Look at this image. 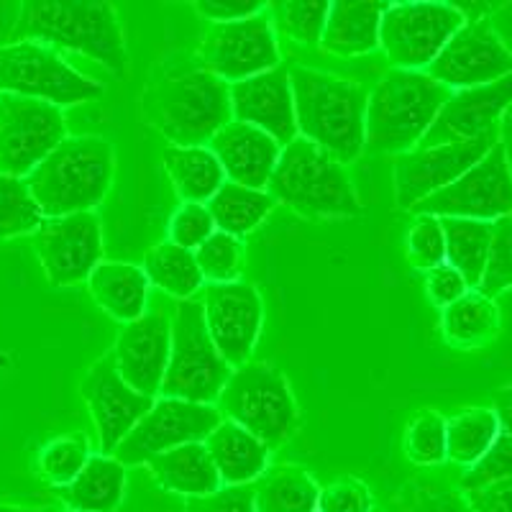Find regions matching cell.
<instances>
[{
  "instance_id": "1",
  "label": "cell",
  "mask_w": 512,
  "mask_h": 512,
  "mask_svg": "<svg viewBox=\"0 0 512 512\" xmlns=\"http://www.w3.org/2000/svg\"><path fill=\"white\" fill-rule=\"evenodd\" d=\"M297 136L331 154L338 164H351L364 152V118L369 93L359 82L341 80L326 72L292 67Z\"/></svg>"
},
{
  "instance_id": "2",
  "label": "cell",
  "mask_w": 512,
  "mask_h": 512,
  "mask_svg": "<svg viewBox=\"0 0 512 512\" xmlns=\"http://www.w3.org/2000/svg\"><path fill=\"white\" fill-rule=\"evenodd\" d=\"M13 41L67 49L95 59L113 75L126 72V44L111 3L29 0L18 11L11 31V44Z\"/></svg>"
},
{
  "instance_id": "3",
  "label": "cell",
  "mask_w": 512,
  "mask_h": 512,
  "mask_svg": "<svg viewBox=\"0 0 512 512\" xmlns=\"http://www.w3.org/2000/svg\"><path fill=\"white\" fill-rule=\"evenodd\" d=\"M116 172L111 144L100 136H70L26 177L44 218L93 213Z\"/></svg>"
},
{
  "instance_id": "4",
  "label": "cell",
  "mask_w": 512,
  "mask_h": 512,
  "mask_svg": "<svg viewBox=\"0 0 512 512\" xmlns=\"http://www.w3.org/2000/svg\"><path fill=\"white\" fill-rule=\"evenodd\" d=\"M451 90L428 72L390 70L369 93L364 118V149L377 154H408L418 149Z\"/></svg>"
},
{
  "instance_id": "5",
  "label": "cell",
  "mask_w": 512,
  "mask_h": 512,
  "mask_svg": "<svg viewBox=\"0 0 512 512\" xmlns=\"http://www.w3.org/2000/svg\"><path fill=\"white\" fill-rule=\"evenodd\" d=\"M146 118L172 146H203L233 121L228 82L208 70L172 72L144 95Z\"/></svg>"
},
{
  "instance_id": "6",
  "label": "cell",
  "mask_w": 512,
  "mask_h": 512,
  "mask_svg": "<svg viewBox=\"0 0 512 512\" xmlns=\"http://www.w3.org/2000/svg\"><path fill=\"white\" fill-rule=\"evenodd\" d=\"M269 195L305 218H354L361 200L344 164L308 139L297 136L282 146L280 162L269 177Z\"/></svg>"
},
{
  "instance_id": "7",
  "label": "cell",
  "mask_w": 512,
  "mask_h": 512,
  "mask_svg": "<svg viewBox=\"0 0 512 512\" xmlns=\"http://www.w3.org/2000/svg\"><path fill=\"white\" fill-rule=\"evenodd\" d=\"M231 367L221 359L205 326L203 300H182L172 318V349L164 372L162 395L172 400L210 405L218 400Z\"/></svg>"
},
{
  "instance_id": "8",
  "label": "cell",
  "mask_w": 512,
  "mask_h": 512,
  "mask_svg": "<svg viewBox=\"0 0 512 512\" xmlns=\"http://www.w3.org/2000/svg\"><path fill=\"white\" fill-rule=\"evenodd\" d=\"M223 420L256 436L264 446H280L295 433L297 405L285 374L267 364H244L231 372L218 395Z\"/></svg>"
},
{
  "instance_id": "9",
  "label": "cell",
  "mask_w": 512,
  "mask_h": 512,
  "mask_svg": "<svg viewBox=\"0 0 512 512\" xmlns=\"http://www.w3.org/2000/svg\"><path fill=\"white\" fill-rule=\"evenodd\" d=\"M0 95H18L64 108L100 98L103 85L77 72L54 49L34 41H13L0 44Z\"/></svg>"
},
{
  "instance_id": "10",
  "label": "cell",
  "mask_w": 512,
  "mask_h": 512,
  "mask_svg": "<svg viewBox=\"0 0 512 512\" xmlns=\"http://www.w3.org/2000/svg\"><path fill=\"white\" fill-rule=\"evenodd\" d=\"M464 24L466 16L459 6L397 3L384 11L379 47L392 62V70L425 72Z\"/></svg>"
},
{
  "instance_id": "11",
  "label": "cell",
  "mask_w": 512,
  "mask_h": 512,
  "mask_svg": "<svg viewBox=\"0 0 512 512\" xmlns=\"http://www.w3.org/2000/svg\"><path fill=\"white\" fill-rule=\"evenodd\" d=\"M410 213L436 218L497 221L512 213V167L505 141H497L484 159L431 198L420 200Z\"/></svg>"
},
{
  "instance_id": "12",
  "label": "cell",
  "mask_w": 512,
  "mask_h": 512,
  "mask_svg": "<svg viewBox=\"0 0 512 512\" xmlns=\"http://www.w3.org/2000/svg\"><path fill=\"white\" fill-rule=\"evenodd\" d=\"M62 108L0 95V175L26 177L67 139Z\"/></svg>"
},
{
  "instance_id": "13",
  "label": "cell",
  "mask_w": 512,
  "mask_h": 512,
  "mask_svg": "<svg viewBox=\"0 0 512 512\" xmlns=\"http://www.w3.org/2000/svg\"><path fill=\"white\" fill-rule=\"evenodd\" d=\"M221 420V410L213 405L164 397L154 402V408L136 423L134 431L118 443L113 459L123 466L146 464L154 456L185 443H203Z\"/></svg>"
},
{
  "instance_id": "14",
  "label": "cell",
  "mask_w": 512,
  "mask_h": 512,
  "mask_svg": "<svg viewBox=\"0 0 512 512\" xmlns=\"http://www.w3.org/2000/svg\"><path fill=\"white\" fill-rule=\"evenodd\" d=\"M203 70L223 82H241L262 72L280 67V47L267 13L231 21V24H210L200 44Z\"/></svg>"
},
{
  "instance_id": "15",
  "label": "cell",
  "mask_w": 512,
  "mask_h": 512,
  "mask_svg": "<svg viewBox=\"0 0 512 512\" xmlns=\"http://www.w3.org/2000/svg\"><path fill=\"white\" fill-rule=\"evenodd\" d=\"M500 126L472 141L441 146H418L413 152L400 154L395 162V200L402 210H413L420 200L431 198L459 180L474 167L489 149L500 141Z\"/></svg>"
},
{
  "instance_id": "16",
  "label": "cell",
  "mask_w": 512,
  "mask_h": 512,
  "mask_svg": "<svg viewBox=\"0 0 512 512\" xmlns=\"http://www.w3.org/2000/svg\"><path fill=\"white\" fill-rule=\"evenodd\" d=\"M425 72L451 93L479 88L512 75V52L489 21L466 18Z\"/></svg>"
},
{
  "instance_id": "17",
  "label": "cell",
  "mask_w": 512,
  "mask_h": 512,
  "mask_svg": "<svg viewBox=\"0 0 512 512\" xmlns=\"http://www.w3.org/2000/svg\"><path fill=\"white\" fill-rule=\"evenodd\" d=\"M34 251L52 287L85 282L103 259V228L95 213L44 218L34 231Z\"/></svg>"
},
{
  "instance_id": "18",
  "label": "cell",
  "mask_w": 512,
  "mask_h": 512,
  "mask_svg": "<svg viewBox=\"0 0 512 512\" xmlns=\"http://www.w3.org/2000/svg\"><path fill=\"white\" fill-rule=\"evenodd\" d=\"M203 313L221 359L231 369L244 367L262 331L264 305L259 292L244 282L208 285L203 292Z\"/></svg>"
},
{
  "instance_id": "19",
  "label": "cell",
  "mask_w": 512,
  "mask_h": 512,
  "mask_svg": "<svg viewBox=\"0 0 512 512\" xmlns=\"http://www.w3.org/2000/svg\"><path fill=\"white\" fill-rule=\"evenodd\" d=\"M80 392L82 400L88 402L90 418L98 428L103 456H113L118 443L134 431L136 423L157 402V397L141 395L123 382L111 354H105L88 369L80 382Z\"/></svg>"
},
{
  "instance_id": "20",
  "label": "cell",
  "mask_w": 512,
  "mask_h": 512,
  "mask_svg": "<svg viewBox=\"0 0 512 512\" xmlns=\"http://www.w3.org/2000/svg\"><path fill=\"white\" fill-rule=\"evenodd\" d=\"M169 349H172V320L157 310V313H144L134 323H126L121 336L116 338L111 356L118 374L131 390L157 397V392H162Z\"/></svg>"
},
{
  "instance_id": "21",
  "label": "cell",
  "mask_w": 512,
  "mask_h": 512,
  "mask_svg": "<svg viewBox=\"0 0 512 512\" xmlns=\"http://www.w3.org/2000/svg\"><path fill=\"white\" fill-rule=\"evenodd\" d=\"M512 105V75L479 88L454 90L438 111L420 146L472 141L500 126L502 113Z\"/></svg>"
},
{
  "instance_id": "22",
  "label": "cell",
  "mask_w": 512,
  "mask_h": 512,
  "mask_svg": "<svg viewBox=\"0 0 512 512\" xmlns=\"http://www.w3.org/2000/svg\"><path fill=\"white\" fill-rule=\"evenodd\" d=\"M228 93H231L233 121L259 128L280 146L297 139L295 100H292L287 70L277 67L249 80L233 82L228 85Z\"/></svg>"
},
{
  "instance_id": "23",
  "label": "cell",
  "mask_w": 512,
  "mask_h": 512,
  "mask_svg": "<svg viewBox=\"0 0 512 512\" xmlns=\"http://www.w3.org/2000/svg\"><path fill=\"white\" fill-rule=\"evenodd\" d=\"M210 152L216 154L228 182L264 190L280 162L282 146L249 123L231 121L210 139Z\"/></svg>"
},
{
  "instance_id": "24",
  "label": "cell",
  "mask_w": 512,
  "mask_h": 512,
  "mask_svg": "<svg viewBox=\"0 0 512 512\" xmlns=\"http://www.w3.org/2000/svg\"><path fill=\"white\" fill-rule=\"evenodd\" d=\"M387 3L338 0L328 8L320 47L336 57H361L379 47V26Z\"/></svg>"
},
{
  "instance_id": "25",
  "label": "cell",
  "mask_w": 512,
  "mask_h": 512,
  "mask_svg": "<svg viewBox=\"0 0 512 512\" xmlns=\"http://www.w3.org/2000/svg\"><path fill=\"white\" fill-rule=\"evenodd\" d=\"M203 446L216 466L221 487L254 484L267 472L269 446L231 420H221L216 431L205 438Z\"/></svg>"
},
{
  "instance_id": "26",
  "label": "cell",
  "mask_w": 512,
  "mask_h": 512,
  "mask_svg": "<svg viewBox=\"0 0 512 512\" xmlns=\"http://www.w3.org/2000/svg\"><path fill=\"white\" fill-rule=\"evenodd\" d=\"M90 295L111 318L134 323L146 313L149 280L144 269L128 262H100L88 277Z\"/></svg>"
},
{
  "instance_id": "27",
  "label": "cell",
  "mask_w": 512,
  "mask_h": 512,
  "mask_svg": "<svg viewBox=\"0 0 512 512\" xmlns=\"http://www.w3.org/2000/svg\"><path fill=\"white\" fill-rule=\"evenodd\" d=\"M126 492V466L113 456H90L80 474L57 497L72 512H113Z\"/></svg>"
},
{
  "instance_id": "28",
  "label": "cell",
  "mask_w": 512,
  "mask_h": 512,
  "mask_svg": "<svg viewBox=\"0 0 512 512\" xmlns=\"http://www.w3.org/2000/svg\"><path fill=\"white\" fill-rule=\"evenodd\" d=\"M159 487L185 497L213 495L221 489L216 466L203 443H185L146 461Z\"/></svg>"
},
{
  "instance_id": "29",
  "label": "cell",
  "mask_w": 512,
  "mask_h": 512,
  "mask_svg": "<svg viewBox=\"0 0 512 512\" xmlns=\"http://www.w3.org/2000/svg\"><path fill=\"white\" fill-rule=\"evenodd\" d=\"M164 169L185 203L205 205L226 182L216 154L205 146H167Z\"/></svg>"
},
{
  "instance_id": "30",
  "label": "cell",
  "mask_w": 512,
  "mask_h": 512,
  "mask_svg": "<svg viewBox=\"0 0 512 512\" xmlns=\"http://www.w3.org/2000/svg\"><path fill=\"white\" fill-rule=\"evenodd\" d=\"M320 489L303 466L280 464L254 482V512H318Z\"/></svg>"
},
{
  "instance_id": "31",
  "label": "cell",
  "mask_w": 512,
  "mask_h": 512,
  "mask_svg": "<svg viewBox=\"0 0 512 512\" xmlns=\"http://www.w3.org/2000/svg\"><path fill=\"white\" fill-rule=\"evenodd\" d=\"M441 328L451 346L477 349L500 333V310L495 300H489L477 290H469L454 305L443 308Z\"/></svg>"
},
{
  "instance_id": "32",
  "label": "cell",
  "mask_w": 512,
  "mask_h": 512,
  "mask_svg": "<svg viewBox=\"0 0 512 512\" xmlns=\"http://www.w3.org/2000/svg\"><path fill=\"white\" fill-rule=\"evenodd\" d=\"M443 239H446V264L466 280L469 290H479L487 267L492 223L469 221V218H441Z\"/></svg>"
},
{
  "instance_id": "33",
  "label": "cell",
  "mask_w": 512,
  "mask_h": 512,
  "mask_svg": "<svg viewBox=\"0 0 512 512\" xmlns=\"http://www.w3.org/2000/svg\"><path fill=\"white\" fill-rule=\"evenodd\" d=\"M205 208H208L210 218L216 223V231L239 239V236L254 231L272 213L274 200L269 192L226 180L221 190L205 203Z\"/></svg>"
},
{
  "instance_id": "34",
  "label": "cell",
  "mask_w": 512,
  "mask_h": 512,
  "mask_svg": "<svg viewBox=\"0 0 512 512\" xmlns=\"http://www.w3.org/2000/svg\"><path fill=\"white\" fill-rule=\"evenodd\" d=\"M146 280L157 285L159 290L172 295L175 300H192V295L203 287V274H200L195 251H187L182 246L164 241L146 251L144 256Z\"/></svg>"
},
{
  "instance_id": "35",
  "label": "cell",
  "mask_w": 512,
  "mask_h": 512,
  "mask_svg": "<svg viewBox=\"0 0 512 512\" xmlns=\"http://www.w3.org/2000/svg\"><path fill=\"white\" fill-rule=\"evenodd\" d=\"M500 436L495 413L489 408H466L446 420V461L459 466L477 464Z\"/></svg>"
},
{
  "instance_id": "36",
  "label": "cell",
  "mask_w": 512,
  "mask_h": 512,
  "mask_svg": "<svg viewBox=\"0 0 512 512\" xmlns=\"http://www.w3.org/2000/svg\"><path fill=\"white\" fill-rule=\"evenodd\" d=\"M392 512H474L466 492L438 479L418 477L402 484L392 497Z\"/></svg>"
},
{
  "instance_id": "37",
  "label": "cell",
  "mask_w": 512,
  "mask_h": 512,
  "mask_svg": "<svg viewBox=\"0 0 512 512\" xmlns=\"http://www.w3.org/2000/svg\"><path fill=\"white\" fill-rule=\"evenodd\" d=\"M44 223L26 180L0 175V244L24 233H34Z\"/></svg>"
},
{
  "instance_id": "38",
  "label": "cell",
  "mask_w": 512,
  "mask_h": 512,
  "mask_svg": "<svg viewBox=\"0 0 512 512\" xmlns=\"http://www.w3.org/2000/svg\"><path fill=\"white\" fill-rule=\"evenodd\" d=\"M328 8L331 3L318 0V3H300V0H282L269 6V21L280 29V34L290 36L292 41L303 47H318L323 26H326Z\"/></svg>"
},
{
  "instance_id": "39",
  "label": "cell",
  "mask_w": 512,
  "mask_h": 512,
  "mask_svg": "<svg viewBox=\"0 0 512 512\" xmlns=\"http://www.w3.org/2000/svg\"><path fill=\"white\" fill-rule=\"evenodd\" d=\"M405 454L415 466H441L446 461V418L436 410H420L405 431Z\"/></svg>"
},
{
  "instance_id": "40",
  "label": "cell",
  "mask_w": 512,
  "mask_h": 512,
  "mask_svg": "<svg viewBox=\"0 0 512 512\" xmlns=\"http://www.w3.org/2000/svg\"><path fill=\"white\" fill-rule=\"evenodd\" d=\"M90 461V446L85 436H62L47 443L39 454V472L54 487H67Z\"/></svg>"
},
{
  "instance_id": "41",
  "label": "cell",
  "mask_w": 512,
  "mask_h": 512,
  "mask_svg": "<svg viewBox=\"0 0 512 512\" xmlns=\"http://www.w3.org/2000/svg\"><path fill=\"white\" fill-rule=\"evenodd\" d=\"M195 262L203 274V282L208 280L210 285H226V282H239L244 251H241L239 239L216 231L205 244L195 249Z\"/></svg>"
},
{
  "instance_id": "42",
  "label": "cell",
  "mask_w": 512,
  "mask_h": 512,
  "mask_svg": "<svg viewBox=\"0 0 512 512\" xmlns=\"http://www.w3.org/2000/svg\"><path fill=\"white\" fill-rule=\"evenodd\" d=\"M512 287V213L492 221V241H489L487 267L477 292L495 300Z\"/></svg>"
},
{
  "instance_id": "43",
  "label": "cell",
  "mask_w": 512,
  "mask_h": 512,
  "mask_svg": "<svg viewBox=\"0 0 512 512\" xmlns=\"http://www.w3.org/2000/svg\"><path fill=\"white\" fill-rule=\"evenodd\" d=\"M408 259L413 267L431 272L446 264V239H443L441 218L418 216L408 231Z\"/></svg>"
},
{
  "instance_id": "44",
  "label": "cell",
  "mask_w": 512,
  "mask_h": 512,
  "mask_svg": "<svg viewBox=\"0 0 512 512\" xmlns=\"http://www.w3.org/2000/svg\"><path fill=\"white\" fill-rule=\"evenodd\" d=\"M512 477V436L500 433L495 438V443L487 448V454L472 464L461 477L459 487L464 492H474V489L489 487V484H497L502 479Z\"/></svg>"
},
{
  "instance_id": "45",
  "label": "cell",
  "mask_w": 512,
  "mask_h": 512,
  "mask_svg": "<svg viewBox=\"0 0 512 512\" xmlns=\"http://www.w3.org/2000/svg\"><path fill=\"white\" fill-rule=\"evenodd\" d=\"M213 233H216V223L210 218L208 208L200 203H185L169 223V241L187 251L198 249Z\"/></svg>"
},
{
  "instance_id": "46",
  "label": "cell",
  "mask_w": 512,
  "mask_h": 512,
  "mask_svg": "<svg viewBox=\"0 0 512 512\" xmlns=\"http://www.w3.org/2000/svg\"><path fill=\"white\" fill-rule=\"evenodd\" d=\"M318 512H372V492L361 479H338L320 489Z\"/></svg>"
},
{
  "instance_id": "47",
  "label": "cell",
  "mask_w": 512,
  "mask_h": 512,
  "mask_svg": "<svg viewBox=\"0 0 512 512\" xmlns=\"http://www.w3.org/2000/svg\"><path fill=\"white\" fill-rule=\"evenodd\" d=\"M185 512H254V484L221 487L213 495L187 497Z\"/></svg>"
},
{
  "instance_id": "48",
  "label": "cell",
  "mask_w": 512,
  "mask_h": 512,
  "mask_svg": "<svg viewBox=\"0 0 512 512\" xmlns=\"http://www.w3.org/2000/svg\"><path fill=\"white\" fill-rule=\"evenodd\" d=\"M425 290H428L431 303L443 310L448 305H454L456 300H461L469 292V285L451 264H441V267H433L431 272H425Z\"/></svg>"
},
{
  "instance_id": "49",
  "label": "cell",
  "mask_w": 512,
  "mask_h": 512,
  "mask_svg": "<svg viewBox=\"0 0 512 512\" xmlns=\"http://www.w3.org/2000/svg\"><path fill=\"white\" fill-rule=\"evenodd\" d=\"M264 3H226V0H198L195 11L213 24H231L241 18H251L264 11Z\"/></svg>"
},
{
  "instance_id": "50",
  "label": "cell",
  "mask_w": 512,
  "mask_h": 512,
  "mask_svg": "<svg viewBox=\"0 0 512 512\" xmlns=\"http://www.w3.org/2000/svg\"><path fill=\"white\" fill-rule=\"evenodd\" d=\"M466 500L474 512H512V477L466 492Z\"/></svg>"
},
{
  "instance_id": "51",
  "label": "cell",
  "mask_w": 512,
  "mask_h": 512,
  "mask_svg": "<svg viewBox=\"0 0 512 512\" xmlns=\"http://www.w3.org/2000/svg\"><path fill=\"white\" fill-rule=\"evenodd\" d=\"M492 402H495L492 413H495L497 425H500V433L512 436V382L505 384L502 390H497L495 400Z\"/></svg>"
},
{
  "instance_id": "52",
  "label": "cell",
  "mask_w": 512,
  "mask_h": 512,
  "mask_svg": "<svg viewBox=\"0 0 512 512\" xmlns=\"http://www.w3.org/2000/svg\"><path fill=\"white\" fill-rule=\"evenodd\" d=\"M0 512H47V510H26V507H13V505H6V502H0Z\"/></svg>"
},
{
  "instance_id": "53",
  "label": "cell",
  "mask_w": 512,
  "mask_h": 512,
  "mask_svg": "<svg viewBox=\"0 0 512 512\" xmlns=\"http://www.w3.org/2000/svg\"><path fill=\"white\" fill-rule=\"evenodd\" d=\"M0 367H8V356L0 354Z\"/></svg>"
},
{
  "instance_id": "54",
  "label": "cell",
  "mask_w": 512,
  "mask_h": 512,
  "mask_svg": "<svg viewBox=\"0 0 512 512\" xmlns=\"http://www.w3.org/2000/svg\"><path fill=\"white\" fill-rule=\"evenodd\" d=\"M67 512H72V510H67Z\"/></svg>"
}]
</instances>
